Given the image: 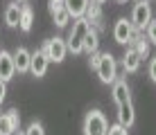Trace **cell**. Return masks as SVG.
<instances>
[{
  "label": "cell",
  "instance_id": "obj_1",
  "mask_svg": "<svg viewBox=\"0 0 156 135\" xmlns=\"http://www.w3.org/2000/svg\"><path fill=\"white\" fill-rule=\"evenodd\" d=\"M90 29V23L79 16V18H73V27L68 32V39H66V45H68V52L70 54H82L84 52V39Z\"/></svg>",
  "mask_w": 156,
  "mask_h": 135
},
{
  "label": "cell",
  "instance_id": "obj_2",
  "mask_svg": "<svg viewBox=\"0 0 156 135\" xmlns=\"http://www.w3.org/2000/svg\"><path fill=\"white\" fill-rule=\"evenodd\" d=\"M82 131H84V135H106V131H109V120H106V115L100 108H93V110H88L84 115Z\"/></svg>",
  "mask_w": 156,
  "mask_h": 135
},
{
  "label": "cell",
  "instance_id": "obj_3",
  "mask_svg": "<svg viewBox=\"0 0 156 135\" xmlns=\"http://www.w3.org/2000/svg\"><path fill=\"white\" fill-rule=\"evenodd\" d=\"M98 77L102 83H113V81L118 79V61H115V56L111 52H102V56H100V66H98Z\"/></svg>",
  "mask_w": 156,
  "mask_h": 135
},
{
  "label": "cell",
  "instance_id": "obj_4",
  "mask_svg": "<svg viewBox=\"0 0 156 135\" xmlns=\"http://www.w3.org/2000/svg\"><path fill=\"white\" fill-rule=\"evenodd\" d=\"M152 18H154V14H152V5H149V0H138L136 5H133V9H131V23L136 29H140L145 32L147 29V25L152 23Z\"/></svg>",
  "mask_w": 156,
  "mask_h": 135
},
{
  "label": "cell",
  "instance_id": "obj_5",
  "mask_svg": "<svg viewBox=\"0 0 156 135\" xmlns=\"http://www.w3.org/2000/svg\"><path fill=\"white\" fill-rule=\"evenodd\" d=\"M41 50L45 52V56L50 59V63H61L63 59L68 56V45L61 36H55V39H48L41 45Z\"/></svg>",
  "mask_w": 156,
  "mask_h": 135
},
{
  "label": "cell",
  "instance_id": "obj_6",
  "mask_svg": "<svg viewBox=\"0 0 156 135\" xmlns=\"http://www.w3.org/2000/svg\"><path fill=\"white\" fill-rule=\"evenodd\" d=\"M133 23L129 18H118L115 20V25H113V41L115 43H120V45H129V41H131V34H133Z\"/></svg>",
  "mask_w": 156,
  "mask_h": 135
},
{
  "label": "cell",
  "instance_id": "obj_7",
  "mask_svg": "<svg viewBox=\"0 0 156 135\" xmlns=\"http://www.w3.org/2000/svg\"><path fill=\"white\" fill-rule=\"evenodd\" d=\"M18 128H20L18 108H12V110H7V113L0 115V135H14Z\"/></svg>",
  "mask_w": 156,
  "mask_h": 135
},
{
  "label": "cell",
  "instance_id": "obj_8",
  "mask_svg": "<svg viewBox=\"0 0 156 135\" xmlns=\"http://www.w3.org/2000/svg\"><path fill=\"white\" fill-rule=\"evenodd\" d=\"M48 68H50V59L45 56V52H43V50L32 52V59H30V72L34 74L36 79H41V77H45Z\"/></svg>",
  "mask_w": 156,
  "mask_h": 135
},
{
  "label": "cell",
  "instance_id": "obj_9",
  "mask_svg": "<svg viewBox=\"0 0 156 135\" xmlns=\"http://www.w3.org/2000/svg\"><path fill=\"white\" fill-rule=\"evenodd\" d=\"M111 97H113L115 106H120V104H127V101H131V90H129L127 79L118 77V79L113 81V83H111Z\"/></svg>",
  "mask_w": 156,
  "mask_h": 135
},
{
  "label": "cell",
  "instance_id": "obj_10",
  "mask_svg": "<svg viewBox=\"0 0 156 135\" xmlns=\"http://www.w3.org/2000/svg\"><path fill=\"white\" fill-rule=\"evenodd\" d=\"M84 18L90 23V27H95L98 32H104V14H102V7L93 0H88V7L84 12Z\"/></svg>",
  "mask_w": 156,
  "mask_h": 135
},
{
  "label": "cell",
  "instance_id": "obj_11",
  "mask_svg": "<svg viewBox=\"0 0 156 135\" xmlns=\"http://www.w3.org/2000/svg\"><path fill=\"white\" fill-rule=\"evenodd\" d=\"M16 74V68H14V54L7 52V50H0V79L2 81H12Z\"/></svg>",
  "mask_w": 156,
  "mask_h": 135
},
{
  "label": "cell",
  "instance_id": "obj_12",
  "mask_svg": "<svg viewBox=\"0 0 156 135\" xmlns=\"http://www.w3.org/2000/svg\"><path fill=\"white\" fill-rule=\"evenodd\" d=\"M133 122H136V108H133V101H127V104L118 106V124L131 128Z\"/></svg>",
  "mask_w": 156,
  "mask_h": 135
},
{
  "label": "cell",
  "instance_id": "obj_13",
  "mask_svg": "<svg viewBox=\"0 0 156 135\" xmlns=\"http://www.w3.org/2000/svg\"><path fill=\"white\" fill-rule=\"evenodd\" d=\"M30 59H32V52L27 47H16L14 52V68L18 74H25L30 72Z\"/></svg>",
  "mask_w": 156,
  "mask_h": 135
},
{
  "label": "cell",
  "instance_id": "obj_14",
  "mask_svg": "<svg viewBox=\"0 0 156 135\" xmlns=\"http://www.w3.org/2000/svg\"><path fill=\"white\" fill-rule=\"evenodd\" d=\"M140 63L143 61H140V56H138V52L129 45L125 56H122V70H125V74L127 72H138V70H140Z\"/></svg>",
  "mask_w": 156,
  "mask_h": 135
},
{
  "label": "cell",
  "instance_id": "obj_15",
  "mask_svg": "<svg viewBox=\"0 0 156 135\" xmlns=\"http://www.w3.org/2000/svg\"><path fill=\"white\" fill-rule=\"evenodd\" d=\"M32 27H34V9H32V5L23 2L20 5V20H18V29L20 32H32Z\"/></svg>",
  "mask_w": 156,
  "mask_h": 135
},
{
  "label": "cell",
  "instance_id": "obj_16",
  "mask_svg": "<svg viewBox=\"0 0 156 135\" xmlns=\"http://www.w3.org/2000/svg\"><path fill=\"white\" fill-rule=\"evenodd\" d=\"M18 20H20V5H18V0H16V2H9L7 7H5V23H7V27L16 29V27H18Z\"/></svg>",
  "mask_w": 156,
  "mask_h": 135
},
{
  "label": "cell",
  "instance_id": "obj_17",
  "mask_svg": "<svg viewBox=\"0 0 156 135\" xmlns=\"http://www.w3.org/2000/svg\"><path fill=\"white\" fill-rule=\"evenodd\" d=\"M98 50H100V32L95 29V27H90L88 34H86V39H84V52L86 54H93Z\"/></svg>",
  "mask_w": 156,
  "mask_h": 135
},
{
  "label": "cell",
  "instance_id": "obj_18",
  "mask_svg": "<svg viewBox=\"0 0 156 135\" xmlns=\"http://www.w3.org/2000/svg\"><path fill=\"white\" fill-rule=\"evenodd\" d=\"M63 7L68 9V14L73 18H79V16H84L86 7H88V0H63Z\"/></svg>",
  "mask_w": 156,
  "mask_h": 135
},
{
  "label": "cell",
  "instance_id": "obj_19",
  "mask_svg": "<svg viewBox=\"0 0 156 135\" xmlns=\"http://www.w3.org/2000/svg\"><path fill=\"white\" fill-rule=\"evenodd\" d=\"M52 18H55V25L59 27V29H63V27H66V25L73 20V16L68 14V9H66V7H61V9H57V12L52 14Z\"/></svg>",
  "mask_w": 156,
  "mask_h": 135
},
{
  "label": "cell",
  "instance_id": "obj_20",
  "mask_svg": "<svg viewBox=\"0 0 156 135\" xmlns=\"http://www.w3.org/2000/svg\"><path fill=\"white\" fill-rule=\"evenodd\" d=\"M145 36L149 39L152 45H156V18H152V23L147 25V29H145Z\"/></svg>",
  "mask_w": 156,
  "mask_h": 135
},
{
  "label": "cell",
  "instance_id": "obj_21",
  "mask_svg": "<svg viewBox=\"0 0 156 135\" xmlns=\"http://www.w3.org/2000/svg\"><path fill=\"white\" fill-rule=\"evenodd\" d=\"M25 135H45L43 124H41V122H32L30 126H27V131H25Z\"/></svg>",
  "mask_w": 156,
  "mask_h": 135
},
{
  "label": "cell",
  "instance_id": "obj_22",
  "mask_svg": "<svg viewBox=\"0 0 156 135\" xmlns=\"http://www.w3.org/2000/svg\"><path fill=\"white\" fill-rule=\"evenodd\" d=\"M106 135H129L127 126H122V124H113V126H109V131H106Z\"/></svg>",
  "mask_w": 156,
  "mask_h": 135
},
{
  "label": "cell",
  "instance_id": "obj_23",
  "mask_svg": "<svg viewBox=\"0 0 156 135\" xmlns=\"http://www.w3.org/2000/svg\"><path fill=\"white\" fill-rule=\"evenodd\" d=\"M88 66H90V70H98V66H100V56H102V52L98 50V52H93V54H88Z\"/></svg>",
  "mask_w": 156,
  "mask_h": 135
},
{
  "label": "cell",
  "instance_id": "obj_24",
  "mask_svg": "<svg viewBox=\"0 0 156 135\" xmlns=\"http://www.w3.org/2000/svg\"><path fill=\"white\" fill-rule=\"evenodd\" d=\"M147 74H149V79L156 83V56L149 59V66H147Z\"/></svg>",
  "mask_w": 156,
  "mask_h": 135
},
{
  "label": "cell",
  "instance_id": "obj_25",
  "mask_svg": "<svg viewBox=\"0 0 156 135\" xmlns=\"http://www.w3.org/2000/svg\"><path fill=\"white\" fill-rule=\"evenodd\" d=\"M61 7H63V0H48V12H50V16Z\"/></svg>",
  "mask_w": 156,
  "mask_h": 135
},
{
  "label": "cell",
  "instance_id": "obj_26",
  "mask_svg": "<svg viewBox=\"0 0 156 135\" xmlns=\"http://www.w3.org/2000/svg\"><path fill=\"white\" fill-rule=\"evenodd\" d=\"M5 97H7V81L0 79V104L5 101Z\"/></svg>",
  "mask_w": 156,
  "mask_h": 135
},
{
  "label": "cell",
  "instance_id": "obj_27",
  "mask_svg": "<svg viewBox=\"0 0 156 135\" xmlns=\"http://www.w3.org/2000/svg\"><path fill=\"white\" fill-rule=\"evenodd\" d=\"M14 135H25V131H16Z\"/></svg>",
  "mask_w": 156,
  "mask_h": 135
},
{
  "label": "cell",
  "instance_id": "obj_28",
  "mask_svg": "<svg viewBox=\"0 0 156 135\" xmlns=\"http://www.w3.org/2000/svg\"><path fill=\"white\" fill-rule=\"evenodd\" d=\"M93 2H98V5H102V2H106V0H93Z\"/></svg>",
  "mask_w": 156,
  "mask_h": 135
},
{
  "label": "cell",
  "instance_id": "obj_29",
  "mask_svg": "<svg viewBox=\"0 0 156 135\" xmlns=\"http://www.w3.org/2000/svg\"><path fill=\"white\" fill-rule=\"evenodd\" d=\"M115 2H127V0H115Z\"/></svg>",
  "mask_w": 156,
  "mask_h": 135
},
{
  "label": "cell",
  "instance_id": "obj_30",
  "mask_svg": "<svg viewBox=\"0 0 156 135\" xmlns=\"http://www.w3.org/2000/svg\"><path fill=\"white\" fill-rule=\"evenodd\" d=\"M18 2H27V0H18Z\"/></svg>",
  "mask_w": 156,
  "mask_h": 135
},
{
  "label": "cell",
  "instance_id": "obj_31",
  "mask_svg": "<svg viewBox=\"0 0 156 135\" xmlns=\"http://www.w3.org/2000/svg\"><path fill=\"white\" fill-rule=\"evenodd\" d=\"M0 115H2V110H0Z\"/></svg>",
  "mask_w": 156,
  "mask_h": 135
},
{
  "label": "cell",
  "instance_id": "obj_32",
  "mask_svg": "<svg viewBox=\"0 0 156 135\" xmlns=\"http://www.w3.org/2000/svg\"><path fill=\"white\" fill-rule=\"evenodd\" d=\"M133 2H138V0H133Z\"/></svg>",
  "mask_w": 156,
  "mask_h": 135
}]
</instances>
